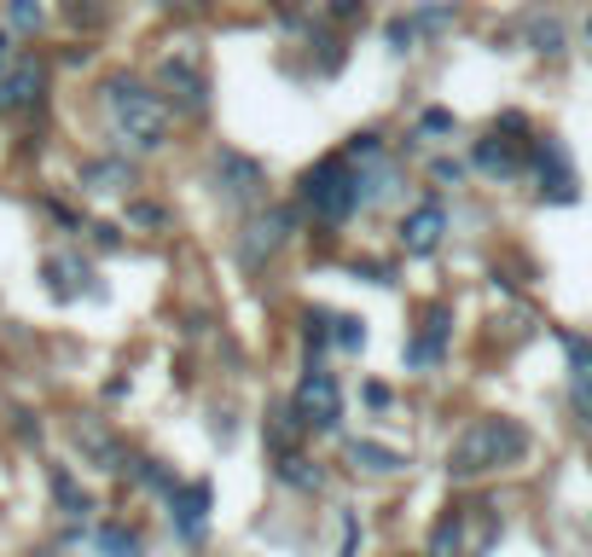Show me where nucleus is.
I'll return each instance as SVG.
<instances>
[{"label": "nucleus", "mask_w": 592, "mask_h": 557, "mask_svg": "<svg viewBox=\"0 0 592 557\" xmlns=\"http://www.w3.org/2000/svg\"><path fill=\"white\" fill-rule=\"evenodd\" d=\"M291 232H297V210H291V204H274V210L250 215L244 232H239V262H244V274H262V267L274 262L285 244H291Z\"/></svg>", "instance_id": "nucleus-5"}, {"label": "nucleus", "mask_w": 592, "mask_h": 557, "mask_svg": "<svg viewBox=\"0 0 592 557\" xmlns=\"http://www.w3.org/2000/svg\"><path fill=\"white\" fill-rule=\"evenodd\" d=\"M349 465L366 470V477H395V470H407V453L383 442H349Z\"/></svg>", "instance_id": "nucleus-17"}, {"label": "nucleus", "mask_w": 592, "mask_h": 557, "mask_svg": "<svg viewBox=\"0 0 592 557\" xmlns=\"http://www.w3.org/2000/svg\"><path fill=\"white\" fill-rule=\"evenodd\" d=\"M128 221L134 227H168V210H158V204H128Z\"/></svg>", "instance_id": "nucleus-29"}, {"label": "nucleus", "mask_w": 592, "mask_h": 557, "mask_svg": "<svg viewBox=\"0 0 592 557\" xmlns=\"http://www.w3.org/2000/svg\"><path fill=\"white\" fill-rule=\"evenodd\" d=\"M29 557H59V552H29Z\"/></svg>", "instance_id": "nucleus-38"}, {"label": "nucleus", "mask_w": 592, "mask_h": 557, "mask_svg": "<svg viewBox=\"0 0 592 557\" xmlns=\"http://www.w3.org/2000/svg\"><path fill=\"white\" fill-rule=\"evenodd\" d=\"M47 488H53V499H59V511H64V517H88V511H93V494H88V488H81L64 465L47 470Z\"/></svg>", "instance_id": "nucleus-20"}, {"label": "nucleus", "mask_w": 592, "mask_h": 557, "mask_svg": "<svg viewBox=\"0 0 592 557\" xmlns=\"http://www.w3.org/2000/svg\"><path fill=\"white\" fill-rule=\"evenodd\" d=\"M366 407H378V413L389 407V390H383V383H366Z\"/></svg>", "instance_id": "nucleus-36"}, {"label": "nucleus", "mask_w": 592, "mask_h": 557, "mask_svg": "<svg viewBox=\"0 0 592 557\" xmlns=\"http://www.w3.org/2000/svg\"><path fill=\"white\" fill-rule=\"evenodd\" d=\"M291 407H297V418H302V430L308 435H337L343 430V390H337V371L308 360V371L297 378Z\"/></svg>", "instance_id": "nucleus-4"}, {"label": "nucleus", "mask_w": 592, "mask_h": 557, "mask_svg": "<svg viewBox=\"0 0 592 557\" xmlns=\"http://www.w3.org/2000/svg\"><path fill=\"white\" fill-rule=\"evenodd\" d=\"M326 12H331L337 24H354V18H366V0H331Z\"/></svg>", "instance_id": "nucleus-30"}, {"label": "nucleus", "mask_w": 592, "mask_h": 557, "mask_svg": "<svg viewBox=\"0 0 592 557\" xmlns=\"http://www.w3.org/2000/svg\"><path fill=\"white\" fill-rule=\"evenodd\" d=\"M448 239V204L442 198H425V204H413L401 215V250L407 256H436Z\"/></svg>", "instance_id": "nucleus-9"}, {"label": "nucleus", "mask_w": 592, "mask_h": 557, "mask_svg": "<svg viewBox=\"0 0 592 557\" xmlns=\"http://www.w3.org/2000/svg\"><path fill=\"white\" fill-rule=\"evenodd\" d=\"M158 7H168V12H210L215 0H158Z\"/></svg>", "instance_id": "nucleus-33"}, {"label": "nucleus", "mask_w": 592, "mask_h": 557, "mask_svg": "<svg viewBox=\"0 0 592 557\" xmlns=\"http://www.w3.org/2000/svg\"><path fill=\"white\" fill-rule=\"evenodd\" d=\"M71 435H76V447L88 453V459L99 465V470H128V453H123V442L99 425V418H76L71 425Z\"/></svg>", "instance_id": "nucleus-12"}, {"label": "nucleus", "mask_w": 592, "mask_h": 557, "mask_svg": "<svg viewBox=\"0 0 592 557\" xmlns=\"http://www.w3.org/2000/svg\"><path fill=\"white\" fill-rule=\"evenodd\" d=\"M470 163H477L482 175H494V180H517L522 175V140L488 134V140H477V151H470Z\"/></svg>", "instance_id": "nucleus-15"}, {"label": "nucleus", "mask_w": 592, "mask_h": 557, "mask_svg": "<svg viewBox=\"0 0 592 557\" xmlns=\"http://www.w3.org/2000/svg\"><path fill=\"white\" fill-rule=\"evenodd\" d=\"M418 128H425V134H453L459 123H453V111H425V116H418Z\"/></svg>", "instance_id": "nucleus-32"}, {"label": "nucleus", "mask_w": 592, "mask_h": 557, "mask_svg": "<svg viewBox=\"0 0 592 557\" xmlns=\"http://www.w3.org/2000/svg\"><path fill=\"white\" fill-rule=\"evenodd\" d=\"M215 192H222L227 204H239V210L262 204V198H267V168L256 157H244V151L222 145V151H215Z\"/></svg>", "instance_id": "nucleus-8"}, {"label": "nucleus", "mask_w": 592, "mask_h": 557, "mask_svg": "<svg viewBox=\"0 0 592 557\" xmlns=\"http://www.w3.org/2000/svg\"><path fill=\"white\" fill-rule=\"evenodd\" d=\"M302 418H297V407L291 401H279V407H267V418H262V442H267V453L274 459H285V453H302Z\"/></svg>", "instance_id": "nucleus-14"}, {"label": "nucleus", "mask_w": 592, "mask_h": 557, "mask_svg": "<svg viewBox=\"0 0 592 557\" xmlns=\"http://www.w3.org/2000/svg\"><path fill=\"white\" fill-rule=\"evenodd\" d=\"M331 343L343 349V354H361V349H366V319H354V314H337V326H331Z\"/></svg>", "instance_id": "nucleus-25"}, {"label": "nucleus", "mask_w": 592, "mask_h": 557, "mask_svg": "<svg viewBox=\"0 0 592 557\" xmlns=\"http://www.w3.org/2000/svg\"><path fill=\"white\" fill-rule=\"evenodd\" d=\"M99 557H146V546L128 522H105V529H99Z\"/></svg>", "instance_id": "nucleus-22"}, {"label": "nucleus", "mask_w": 592, "mask_h": 557, "mask_svg": "<svg viewBox=\"0 0 592 557\" xmlns=\"http://www.w3.org/2000/svg\"><path fill=\"white\" fill-rule=\"evenodd\" d=\"M7 71H12V41L0 36V76H7Z\"/></svg>", "instance_id": "nucleus-37"}, {"label": "nucleus", "mask_w": 592, "mask_h": 557, "mask_svg": "<svg viewBox=\"0 0 592 557\" xmlns=\"http://www.w3.org/2000/svg\"><path fill=\"white\" fill-rule=\"evenodd\" d=\"M529 41H534V53H564V24H557V18H540Z\"/></svg>", "instance_id": "nucleus-28"}, {"label": "nucleus", "mask_w": 592, "mask_h": 557, "mask_svg": "<svg viewBox=\"0 0 592 557\" xmlns=\"http://www.w3.org/2000/svg\"><path fill=\"white\" fill-rule=\"evenodd\" d=\"M93 232V244H105V250H116V244H123V232H116V227H105V221H99V227H88Z\"/></svg>", "instance_id": "nucleus-34"}, {"label": "nucleus", "mask_w": 592, "mask_h": 557, "mask_svg": "<svg viewBox=\"0 0 592 557\" xmlns=\"http://www.w3.org/2000/svg\"><path fill=\"white\" fill-rule=\"evenodd\" d=\"M331 326H337L331 308H308V314H302V343H308V349H331Z\"/></svg>", "instance_id": "nucleus-24"}, {"label": "nucleus", "mask_w": 592, "mask_h": 557, "mask_svg": "<svg viewBox=\"0 0 592 557\" xmlns=\"http://www.w3.org/2000/svg\"><path fill=\"white\" fill-rule=\"evenodd\" d=\"M297 198L319 227H343L349 215L361 210V168H354L343 151H331V157H319L308 175H302Z\"/></svg>", "instance_id": "nucleus-3"}, {"label": "nucleus", "mask_w": 592, "mask_h": 557, "mask_svg": "<svg viewBox=\"0 0 592 557\" xmlns=\"http://www.w3.org/2000/svg\"><path fill=\"white\" fill-rule=\"evenodd\" d=\"M274 477L285 488H297V494H319L326 470H319V459H308V453H285V459H274Z\"/></svg>", "instance_id": "nucleus-19"}, {"label": "nucleus", "mask_w": 592, "mask_h": 557, "mask_svg": "<svg viewBox=\"0 0 592 557\" xmlns=\"http://www.w3.org/2000/svg\"><path fill=\"white\" fill-rule=\"evenodd\" d=\"M76 279H93V274H88V262H76V256H53V262H47V291H53L59 302L81 296V284H76Z\"/></svg>", "instance_id": "nucleus-21"}, {"label": "nucleus", "mask_w": 592, "mask_h": 557, "mask_svg": "<svg viewBox=\"0 0 592 557\" xmlns=\"http://www.w3.org/2000/svg\"><path fill=\"white\" fill-rule=\"evenodd\" d=\"M587 41H592V24H587Z\"/></svg>", "instance_id": "nucleus-39"}, {"label": "nucleus", "mask_w": 592, "mask_h": 557, "mask_svg": "<svg viewBox=\"0 0 592 557\" xmlns=\"http://www.w3.org/2000/svg\"><path fill=\"white\" fill-rule=\"evenodd\" d=\"M383 41H389V53H413V47H418L413 18H389V24H383Z\"/></svg>", "instance_id": "nucleus-27"}, {"label": "nucleus", "mask_w": 592, "mask_h": 557, "mask_svg": "<svg viewBox=\"0 0 592 557\" xmlns=\"http://www.w3.org/2000/svg\"><path fill=\"white\" fill-rule=\"evenodd\" d=\"M540 198H552V204H575V168H569V151L557 145V140H540Z\"/></svg>", "instance_id": "nucleus-11"}, {"label": "nucleus", "mask_w": 592, "mask_h": 557, "mask_svg": "<svg viewBox=\"0 0 592 557\" xmlns=\"http://www.w3.org/2000/svg\"><path fill=\"white\" fill-rule=\"evenodd\" d=\"M163 499H168V529H175V540H180V546H204V534H210V505H215V488H210V477L175 482Z\"/></svg>", "instance_id": "nucleus-6"}, {"label": "nucleus", "mask_w": 592, "mask_h": 557, "mask_svg": "<svg viewBox=\"0 0 592 557\" xmlns=\"http://www.w3.org/2000/svg\"><path fill=\"white\" fill-rule=\"evenodd\" d=\"M448 349V302H436V308L425 314V331L407 343V366H436Z\"/></svg>", "instance_id": "nucleus-16"}, {"label": "nucleus", "mask_w": 592, "mask_h": 557, "mask_svg": "<svg viewBox=\"0 0 592 557\" xmlns=\"http://www.w3.org/2000/svg\"><path fill=\"white\" fill-rule=\"evenodd\" d=\"M529 447H534V435L522 418L512 413H482V418H470V425L448 442V482H482V477H494V470H512L529 459Z\"/></svg>", "instance_id": "nucleus-1"}, {"label": "nucleus", "mask_w": 592, "mask_h": 557, "mask_svg": "<svg viewBox=\"0 0 592 557\" xmlns=\"http://www.w3.org/2000/svg\"><path fill=\"white\" fill-rule=\"evenodd\" d=\"M564 354H569V401L581 418H592V343L564 331Z\"/></svg>", "instance_id": "nucleus-13"}, {"label": "nucleus", "mask_w": 592, "mask_h": 557, "mask_svg": "<svg viewBox=\"0 0 592 557\" xmlns=\"http://www.w3.org/2000/svg\"><path fill=\"white\" fill-rule=\"evenodd\" d=\"M99 105L111 116V134L128 151H163L168 145V105L158 88H146L140 76H105Z\"/></svg>", "instance_id": "nucleus-2"}, {"label": "nucleus", "mask_w": 592, "mask_h": 557, "mask_svg": "<svg viewBox=\"0 0 592 557\" xmlns=\"http://www.w3.org/2000/svg\"><path fill=\"white\" fill-rule=\"evenodd\" d=\"M81 186H88V192H128L134 163L128 157H93V163H81Z\"/></svg>", "instance_id": "nucleus-18"}, {"label": "nucleus", "mask_w": 592, "mask_h": 557, "mask_svg": "<svg viewBox=\"0 0 592 557\" xmlns=\"http://www.w3.org/2000/svg\"><path fill=\"white\" fill-rule=\"evenodd\" d=\"M7 18H12V29H18V36H36V29L47 24V12L36 7V0H7Z\"/></svg>", "instance_id": "nucleus-26"}, {"label": "nucleus", "mask_w": 592, "mask_h": 557, "mask_svg": "<svg viewBox=\"0 0 592 557\" xmlns=\"http://www.w3.org/2000/svg\"><path fill=\"white\" fill-rule=\"evenodd\" d=\"M158 88H163V105L180 111V116H204L210 111V76L198 71V59H186V53H168L158 64Z\"/></svg>", "instance_id": "nucleus-7"}, {"label": "nucleus", "mask_w": 592, "mask_h": 557, "mask_svg": "<svg viewBox=\"0 0 592 557\" xmlns=\"http://www.w3.org/2000/svg\"><path fill=\"white\" fill-rule=\"evenodd\" d=\"M361 552V529H354V517H343V557Z\"/></svg>", "instance_id": "nucleus-35"}, {"label": "nucleus", "mask_w": 592, "mask_h": 557, "mask_svg": "<svg viewBox=\"0 0 592 557\" xmlns=\"http://www.w3.org/2000/svg\"><path fill=\"white\" fill-rule=\"evenodd\" d=\"M430 175L442 180V186H459V180H465V163H453V157H436V163H430Z\"/></svg>", "instance_id": "nucleus-31"}, {"label": "nucleus", "mask_w": 592, "mask_h": 557, "mask_svg": "<svg viewBox=\"0 0 592 557\" xmlns=\"http://www.w3.org/2000/svg\"><path fill=\"white\" fill-rule=\"evenodd\" d=\"M453 24H459V7H453V0H430V7L413 12L418 36H442V29H453Z\"/></svg>", "instance_id": "nucleus-23"}, {"label": "nucleus", "mask_w": 592, "mask_h": 557, "mask_svg": "<svg viewBox=\"0 0 592 557\" xmlns=\"http://www.w3.org/2000/svg\"><path fill=\"white\" fill-rule=\"evenodd\" d=\"M47 93V64L41 59H12V71L0 76V111H29Z\"/></svg>", "instance_id": "nucleus-10"}]
</instances>
